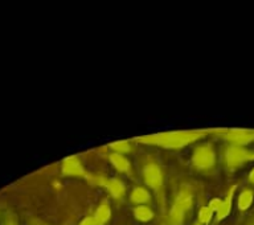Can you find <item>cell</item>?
Segmentation results:
<instances>
[{
	"label": "cell",
	"instance_id": "16",
	"mask_svg": "<svg viewBox=\"0 0 254 225\" xmlns=\"http://www.w3.org/2000/svg\"><path fill=\"white\" fill-rule=\"evenodd\" d=\"M110 147L114 150V152H118V154H126V152H130L131 151V145L126 141H121V142L111 143Z\"/></svg>",
	"mask_w": 254,
	"mask_h": 225
},
{
	"label": "cell",
	"instance_id": "10",
	"mask_svg": "<svg viewBox=\"0 0 254 225\" xmlns=\"http://www.w3.org/2000/svg\"><path fill=\"white\" fill-rule=\"evenodd\" d=\"M109 160H110V163L117 171L122 172V174H131V163L125 155L113 152L109 156Z\"/></svg>",
	"mask_w": 254,
	"mask_h": 225
},
{
	"label": "cell",
	"instance_id": "20",
	"mask_svg": "<svg viewBox=\"0 0 254 225\" xmlns=\"http://www.w3.org/2000/svg\"><path fill=\"white\" fill-rule=\"evenodd\" d=\"M249 182L250 183H253L254 184V168L252 171H250V174H249Z\"/></svg>",
	"mask_w": 254,
	"mask_h": 225
},
{
	"label": "cell",
	"instance_id": "21",
	"mask_svg": "<svg viewBox=\"0 0 254 225\" xmlns=\"http://www.w3.org/2000/svg\"><path fill=\"white\" fill-rule=\"evenodd\" d=\"M193 225H202V224H200V223H198V222H196Z\"/></svg>",
	"mask_w": 254,
	"mask_h": 225
},
{
	"label": "cell",
	"instance_id": "5",
	"mask_svg": "<svg viewBox=\"0 0 254 225\" xmlns=\"http://www.w3.org/2000/svg\"><path fill=\"white\" fill-rule=\"evenodd\" d=\"M224 138L233 146H242L254 142V130L246 129H229V130L220 131Z\"/></svg>",
	"mask_w": 254,
	"mask_h": 225
},
{
	"label": "cell",
	"instance_id": "2",
	"mask_svg": "<svg viewBox=\"0 0 254 225\" xmlns=\"http://www.w3.org/2000/svg\"><path fill=\"white\" fill-rule=\"evenodd\" d=\"M193 206V191L188 186H183L179 190L170 211L171 225H182L187 212Z\"/></svg>",
	"mask_w": 254,
	"mask_h": 225
},
{
	"label": "cell",
	"instance_id": "3",
	"mask_svg": "<svg viewBox=\"0 0 254 225\" xmlns=\"http://www.w3.org/2000/svg\"><path fill=\"white\" fill-rule=\"evenodd\" d=\"M224 159H225V164L229 170H237L241 166L246 164V163L254 160V151H250L248 149L242 146H233L229 145L226 147L225 154H224Z\"/></svg>",
	"mask_w": 254,
	"mask_h": 225
},
{
	"label": "cell",
	"instance_id": "15",
	"mask_svg": "<svg viewBox=\"0 0 254 225\" xmlns=\"http://www.w3.org/2000/svg\"><path fill=\"white\" fill-rule=\"evenodd\" d=\"M213 215L214 214L209 210V207L208 206L201 207V208H200V211H198L197 222L200 223V224H208V223L210 222V219H212V216H213Z\"/></svg>",
	"mask_w": 254,
	"mask_h": 225
},
{
	"label": "cell",
	"instance_id": "9",
	"mask_svg": "<svg viewBox=\"0 0 254 225\" xmlns=\"http://www.w3.org/2000/svg\"><path fill=\"white\" fill-rule=\"evenodd\" d=\"M236 190H237V186L232 187L228 195L225 196V199H222L221 203H220V207H218L217 212H216V220L217 222L224 220V219L229 216L230 211H232V206H233V196Z\"/></svg>",
	"mask_w": 254,
	"mask_h": 225
},
{
	"label": "cell",
	"instance_id": "6",
	"mask_svg": "<svg viewBox=\"0 0 254 225\" xmlns=\"http://www.w3.org/2000/svg\"><path fill=\"white\" fill-rule=\"evenodd\" d=\"M143 180L147 186L159 194V191H162L163 188V172L159 164L155 162L147 163L143 168Z\"/></svg>",
	"mask_w": 254,
	"mask_h": 225
},
{
	"label": "cell",
	"instance_id": "4",
	"mask_svg": "<svg viewBox=\"0 0 254 225\" xmlns=\"http://www.w3.org/2000/svg\"><path fill=\"white\" fill-rule=\"evenodd\" d=\"M190 160L193 167H196L197 170H210L216 164V152H214L213 146L205 143V145L196 147Z\"/></svg>",
	"mask_w": 254,
	"mask_h": 225
},
{
	"label": "cell",
	"instance_id": "1",
	"mask_svg": "<svg viewBox=\"0 0 254 225\" xmlns=\"http://www.w3.org/2000/svg\"><path fill=\"white\" fill-rule=\"evenodd\" d=\"M206 131H172V133H162V134L147 135L136 138L139 143L154 145L163 149H182L201 139Z\"/></svg>",
	"mask_w": 254,
	"mask_h": 225
},
{
	"label": "cell",
	"instance_id": "17",
	"mask_svg": "<svg viewBox=\"0 0 254 225\" xmlns=\"http://www.w3.org/2000/svg\"><path fill=\"white\" fill-rule=\"evenodd\" d=\"M220 203H221V199H213V200H210L209 204H208L209 210L212 211L214 215H216V212H217L218 207H220Z\"/></svg>",
	"mask_w": 254,
	"mask_h": 225
},
{
	"label": "cell",
	"instance_id": "13",
	"mask_svg": "<svg viewBox=\"0 0 254 225\" xmlns=\"http://www.w3.org/2000/svg\"><path fill=\"white\" fill-rule=\"evenodd\" d=\"M254 200V192L249 188H245L242 191L240 196L237 199V207L240 211H246L248 208H250V206L253 204Z\"/></svg>",
	"mask_w": 254,
	"mask_h": 225
},
{
	"label": "cell",
	"instance_id": "19",
	"mask_svg": "<svg viewBox=\"0 0 254 225\" xmlns=\"http://www.w3.org/2000/svg\"><path fill=\"white\" fill-rule=\"evenodd\" d=\"M3 225H19V224H17V222H16L13 218H8L7 220L4 222Z\"/></svg>",
	"mask_w": 254,
	"mask_h": 225
},
{
	"label": "cell",
	"instance_id": "14",
	"mask_svg": "<svg viewBox=\"0 0 254 225\" xmlns=\"http://www.w3.org/2000/svg\"><path fill=\"white\" fill-rule=\"evenodd\" d=\"M134 216L139 222L148 223L154 218V212L147 206H138L134 208Z\"/></svg>",
	"mask_w": 254,
	"mask_h": 225
},
{
	"label": "cell",
	"instance_id": "12",
	"mask_svg": "<svg viewBox=\"0 0 254 225\" xmlns=\"http://www.w3.org/2000/svg\"><path fill=\"white\" fill-rule=\"evenodd\" d=\"M131 202L138 204V206H143L144 203H148L151 199L150 192L146 190V188H142V187H135L132 192H131Z\"/></svg>",
	"mask_w": 254,
	"mask_h": 225
},
{
	"label": "cell",
	"instance_id": "18",
	"mask_svg": "<svg viewBox=\"0 0 254 225\" xmlns=\"http://www.w3.org/2000/svg\"><path fill=\"white\" fill-rule=\"evenodd\" d=\"M79 225H97L95 224L94 216H89V218H85L82 222L79 223Z\"/></svg>",
	"mask_w": 254,
	"mask_h": 225
},
{
	"label": "cell",
	"instance_id": "8",
	"mask_svg": "<svg viewBox=\"0 0 254 225\" xmlns=\"http://www.w3.org/2000/svg\"><path fill=\"white\" fill-rule=\"evenodd\" d=\"M61 171L65 176H78V178L90 179L85 167L82 166V163L77 156H69V158L65 159L63 162V166H61Z\"/></svg>",
	"mask_w": 254,
	"mask_h": 225
},
{
	"label": "cell",
	"instance_id": "7",
	"mask_svg": "<svg viewBox=\"0 0 254 225\" xmlns=\"http://www.w3.org/2000/svg\"><path fill=\"white\" fill-rule=\"evenodd\" d=\"M95 184H99V186H103L106 188L110 195L114 199L119 200V199H122L126 194V188H125V184H123L119 179L115 178H105V176H95L93 178Z\"/></svg>",
	"mask_w": 254,
	"mask_h": 225
},
{
	"label": "cell",
	"instance_id": "11",
	"mask_svg": "<svg viewBox=\"0 0 254 225\" xmlns=\"http://www.w3.org/2000/svg\"><path fill=\"white\" fill-rule=\"evenodd\" d=\"M111 218V208L107 203H102L101 206L97 208L94 214L95 224L97 225H105Z\"/></svg>",
	"mask_w": 254,
	"mask_h": 225
},
{
	"label": "cell",
	"instance_id": "22",
	"mask_svg": "<svg viewBox=\"0 0 254 225\" xmlns=\"http://www.w3.org/2000/svg\"><path fill=\"white\" fill-rule=\"evenodd\" d=\"M37 225H47V224H37Z\"/></svg>",
	"mask_w": 254,
	"mask_h": 225
}]
</instances>
